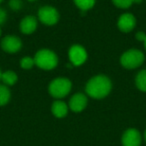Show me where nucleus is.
I'll return each mask as SVG.
<instances>
[{
  "label": "nucleus",
  "instance_id": "1",
  "mask_svg": "<svg viewBox=\"0 0 146 146\" xmlns=\"http://www.w3.org/2000/svg\"><path fill=\"white\" fill-rule=\"evenodd\" d=\"M112 88L111 80L105 75H96L87 82L85 91L89 97L102 99L110 93Z\"/></svg>",
  "mask_w": 146,
  "mask_h": 146
},
{
  "label": "nucleus",
  "instance_id": "2",
  "mask_svg": "<svg viewBox=\"0 0 146 146\" xmlns=\"http://www.w3.org/2000/svg\"><path fill=\"white\" fill-rule=\"evenodd\" d=\"M35 65L43 70H52L58 64V57L49 49H41L34 56Z\"/></svg>",
  "mask_w": 146,
  "mask_h": 146
},
{
  "label": "nucleus",
  "instance_id": "3",
  "mask_svg": "<svg viewBox=\"0 0 146 146\" xmlns=\"http://www.w3.org/2000/svg\"><path fill=\"white\" fill-rule=\"evenodd\" d=\"M71 88H72V83L68 78L58 77L50 82L48 86V91L52 97L61 99L70 93Z\"/></svg>",
  "mask_w": 146,
  "mask_h": 146
},
{
  "label": "nucleus",
  "instance_id": "4",
  "mask_svg": "<svg viewBox=\"0 0 146 146\" xmlns=\"http://www.w3.org/2000/svg\"><path fill=\"white\" fill-rule=\"evenodd\" d=\"M144 54L137 49H130L124 52L120 57V63L126 69H135L144 62Z\"/></svg>",
  "mask_w": 146,
  "mask_h": 146
},
{
  "label": "nucleus",
  "instance_id": "5",
  "mask_svg": "<svg viewBox=\"0 0 146 146\" xmlns=\"http://www.w3.org/2000/svg\"><path fill=\"white\" fill-rule=\"evenodd\" d=\"M38 20L44 25L52 26L59 20V13L52 6H43L38 10Z\"/></svg>",
  "mask_w": 146,
  "mask_h": 146
},
{
  "label": "nucleus",
  "instance_id": "6",
  "mask_svg": "<svg viewBox=\"0 0 146 146\" xmlns=\"http://www.w3.org/2000/svg\"><path fill=\"white\" fill-rule=\"evenodd\" d=\"M69 60L73 66H80L87 59V52L81 45H72L69 49Z\"/></svg>",
  "mask_w": 146,
  "mask_h": 146
},
{
  "label": "nucleus",
  "instance_id": "7",
  "mask_svg": "<svg viewBox=\"0 0 146 146\" xmlns=\"http://www.w3.org/2000/svg\"><path fill=\"white\" fill-rule=\"evenodd\" d=\"M22 47V42L20 38L14 35L5 36L1 40V48L7 53H16Z\"/></svg>",
  "mask_w": 146,
  "mask_h": 146
},
{
  "label": "nucleus",
  "instance_id": "8",
  "mask_svg": "<svg viewBox=\"0 0 146 146\" xmlns=\"http://www.w3.org/2000/svg\"><path fill=\"white\" fill-rule=\"evenodd\" d=\"M122 146H140L141 135L135 128H129L123 133L121 138Z\"/></svg>",
  "mask_w": 146,
  "mask_h": 146
},
{
  "label": "nucleus",
  "instance_id": "9",
  "mask_svg": "<svg viewBox=\"0 0 146 146\" xmlns=\"http://www.w3.org/2000/svg\"><path fill=\"white\" fill-rule=\"evenodd\" d=\"M136 19L131 13H124L118 18L117 26L120 31L124 33H128L135 28Z\"/></svg>",
  "mask_w": 146,
  "mask_h": 146
},
{
  "label": "nucleus",
  "instance_id": "10",
  "mask_svg": "<svg viewBox=\"0 0 146 146\" xmlns=\"http://www.w3.org/2000/svg\"><path fill=\"white\" fill-rule=\"evenodd\" d=\"M87 106V96L83 93H76L70 98L69 100L68 107L72 110L73 112H81L85 109Z\"/></svg>",
  "mask_w": 146,
  "mask_h": 146
},
{
  "label": "nucleus",
  "instance_id": "11",
  "mask_svg": "<svg viewBox=\"0 0 146 146\" xmlns=\"http://www.w3.org/2000/svg\"><path fill=\"white\" fill-rule=\"evenodd\" d=\"M38 21L34 16H26L20 22V30L23 34H32L37 28Z\"/></svg>",
  "mask_w": 146,
  "mask_h": 146
},
{
  "label": "nucleus",
  "instance_id": "12",
  "mask_svg": "<svg viewBox=\"0 0 146 146\" xmlns=\"http://www.w3.org/2000/svg\"><path fill=\"white\" fill-rule=\"evenodd\" d=\"M68 108L69 107L65 102L61 101V100H56L53 102L52 106H51V111L55 117L63 118L68 113Z\"/></svg>",
  "mask_w": 146,
  "mask_h": 146
},
{
  "label": "nucleus",
  "instance_id": "13",
  "mask_svg": "<svg viewBox=\"0 0 146 146\" xmlns=\"http://www.w3.org/2000/svg\"><path fill=\"white\" fill-rule=\"evenodd\" d=\"M17 79V74L12 70H6L4 72H2V75H1V80L3 81L4 85L6 86H12L16 83Z\"/></svg>",
  "mask_w": 146,
  "mask_h": 146
},
{
  "label": "nucleus",
  "instance_id": "14",
  "mask_svg": "<svg viewBox=\"0 0 146 146\" xmlns=\"http://www.w3.org/2000/svg\"><path fill=\"white\" fill-rule=\"evenodd\" d=\"M135 85L140 91L146 92V69L137 73L135 77Z\"/></svg>",
  "mask_w": 146,
  "mask_h": 146
},
{
  "label": "nucleus",
  "instance_id": "15",
  "mask_svg": "<svg viewBox=\"0 0 146 146\" xmlns=\"http://www.w3.org/2000/svg\"><path fill=\"white\" fill-rule=\"evenodd\" d=\"M75 5L81 10V12H86L95 5L96 0H73Z\"/></svg>",
  "mask_w": 146,
  "mask_h": 146
},
{
  "label": "nucleus",
  "instance_id": "16",
  "mask_svg": "<svg viewBox=\"0 0 146 146\" xmlns=\"http://www.w3.org/2000/svg\"><path fill=\"white\" fill-rule=\"evenodd\" d=\"M11 92L9 90L8 86L6 85H0V106L6 105L10 100Z\"/></svg>",
  "mask_w": 146,
  "mask_h": 146
},
{
  "label": "nucleus",
  "instance_id": "17",
  "mask_svg": "<svg viewBox=\"0 0 146 146\" xmlns=\"http://www.w3.org/2000/svg\"><path fill=\"white\" fill-rule=\"evenodd\" d=\"M112 2L118 8L127 9L134 3H141L142 0H112Z\"/></svg>",
  "mask_w": 146,
  "mask_h": 146
},
{
  "label": "nucleus",
  "instance_id": "18",
  "mask_svg": "<svg viewBox=\"0 0 146 146\" xmlns=\"http://www.w3.org/2000/svg\"><path fill=\"white\" fill-rule=\"evenodd\" d=\"M34 65H35L34 58H32V57H29V56L23 57L20 61V66L23 69H31Z\"/></svg>",
  "mask_w": 146,
  "mask_h": 146
},
{
  "label": "nucleus",
  "instance_id": "19",
  "mask_svg": "<svg viewBox=\"0 0 146 146\" xmlns=\"http://www.w3.org/2000/svg\"><path fill=\"white\" fill-rule=\"evenodd\" d=\"M9 7L14 11L20 10L21 7H22V1L21 0H10L9 1Z\"/></svg>",
  "mask_w": 146,
  "mask_h": 146
},
{
  "label": "nucleus",
  "instance_id": "20",
  "mask_svg": "<svg viewBox=\"0 0 146 146\" xmlns=\"http://www.w3.org/2000/svg\"><path fill=\"white\" fill-rule=\"evenodd\" d=\"M7 19V13L4 9L0 8V25H2L3 23L6 21Z\"/></svg>",
  "mask_w": 146,
  "mask_h": 146
},
{
  "label": "nucleus",
  "instance_id": "21",
  "mask_svg": "<svg viewBox=\"0 0 146 146\" xmlns=\"http://www.w3.org/2000/svg\"><path fill=\"white\" fill-rule=\"evenodd\" d=\"M135 37L138 41H143L144 42V40H145V38H146V34L144 32H142V31H139V32H137L135 34Z\"/></svg>",
  "mask_w": 146,
  "mask_h": 146
},
{
  "label": "nucleus",
  "instance_id": "22",
  "mask_svg": "<svg viewBox=\"0 0 146 146\" xmlns=\"http://www.w3.org/2000/svg\"><path fill=\"white\" fill-rule=\"evenodd\" d=\"M144 46H145V49H146V38H145V40H144Z\"/></svg>",
  "mask_w": 146,
  "mask_h": 146
},
{
  "label": "nucleus",
  "instance_id": "23",
  "mask_svg": "<svg viewBox=\"0 0 146 146\" xmlns=\"http://www.w3.org/2000/svg\"><path fill=\"white\" fill-rule=\"evenodd\" d=\"M144 138H145V141H146V130H145V133H144Z\"/></svg>",
  "mask_w": 146,
  "mask_h": 146
},
{
  "label": "nucleus",
  "instance_id": "24",
  "mask_svg": "<svg viewBox=\"0 0 146 146\" xmlns=\"http://www.w3.org/2000/svg\"><path fill=\"white\" fill-rule=\"evenodd\" d=\"M1 75H2V72H1V70H0V80H1Z\"/></svg>",
  "mask_w": 146,
  "mask_h": 146
},
{
  "label": "nucleus",
  "instance_id": "25",
  "mask_svg": "<svg viewBox=\"0 0 146 146\" xmlns=\"http://www.w3.org/2000/svg\"><path fill=\"white\" fill-rule=\"evenodd\" d=\"M0 36H1V28H0Z\"/></svg>",
  "mask_w": 146,
  "mask_h": 146
},
{
  "label": "nucleus",
  "instance_id": "26",
  "mask_svg": "<svg viewBox=\"0 0 146 146\" xmlns=\"http://www.w3.org/2000/svg\"><path fill=\"white\" fill-rule=\"evenodd\" d=\"M28 1H35V0H28Z\"/></svg>",
  "mask_w": 146,
  "mask_h": 146
},
{
  "label": "nucleus",
  "instance_id": "27",
  "mask_svg": "<svg viewBox=\"0 0 146 146\" xmlns=\"http://www.w3.org/2000/svg\"><path fill=\"white\" fill-rule=\"evenodd\" d=\"M2 1H3V0H0V3H1V2H2Z\"/></svg>",
  "mask_w": 146,
  "mask_h": 146
}]
</instances>
